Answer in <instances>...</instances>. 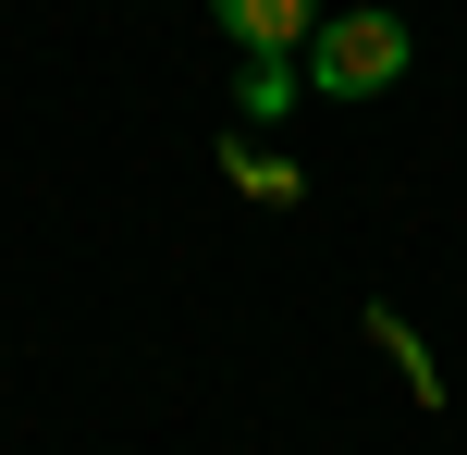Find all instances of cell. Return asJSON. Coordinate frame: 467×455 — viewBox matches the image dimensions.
<instances>
[{"instance_id": "6da1fadb", "label": "cell", "mask_w": 467, "mask_h": 455, "mask_svg": "<svg viewBox=\"0 0 467 455\" xmlns=\"http://www.w3.org/2000/svg\"><path fill=\"white\" fill-rule=\"evenodd\" d=\"M394 74H406V25L394 13H345V25L307 37V87L320 98H369V87H394Z\"/></svg>"}, {"instance_id": "7a4b0ae2", "label": "cell", "mask_w": 467, "mask_h": 455, "mask_svg": "<svg viewBox=\"0 0 467 455\" xmlns=\"http://www.w3.org/2000/svg\"><path fill=\"white\" fill-rule=\"evenodd\" d=\"M222 37H246V62H296L307 37H320V0H210Z\"/></svg>"}, {"instance_id": "3957f363", "label": "cell", "mask_w": 467, "mask_h": 455, "mask_svg": "<svg viewBox=\"0 0 467 455\" xmlns=\"http://www.w3.org/2000/svg\"><path fill=\"white\" fill-rule=\"evenodd\" d=\"M234 98H246V123H283V98H296V62H246V87H234Z\"/></svg>"}]
</instances>
